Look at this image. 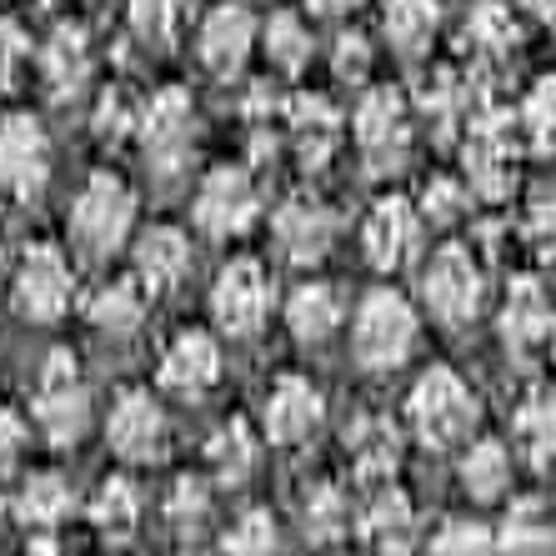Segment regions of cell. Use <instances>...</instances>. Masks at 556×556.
Instances as JSON below:
<instances>
[{
	"mask_svg": "<svg viewBox=\"0 0 556 556\" xmlns=\"http://www.w3.org/2000/svg\"><path fill=\"white\" fill-rule=\"evenodd\" d=\"M30 416H36V431L51 446H76L91 427V387L80 376L76 356L71 351H51L46 366L36 376V396H30Z\"/></svg>",
	"mask_w": 556,
	"mask_h": 556,
	"instance_id": "6da1fadb",
	"label": "cell"
},
{
	"mask_svg": "<svg viewBox=\"0 0 556 556\" xmlns=\"http://www.w3.org/2000/svg\"><path fill=\"white\" fill-rule=\"evenodd\" d=\"M416 311L402 291H371V296L356 306V321H351V351L366 371H396L416 351Z\"/></svg>",
	"mask_w": 556,
	"mask_h": 556,
	"instance_id": "7a4b0ae2",
	"label": "cell"
},
{
	"mask_svg": "<svg viewBox=\"0 0 556 556\" xmlns=\"http://www.w3.org/2000/svg\"><path fill=\"white\" fill-rule=\"evenodd\" d=\"M130 226H136V195L121 176L101 170L80 186L76 206H71V241L86 261H105L111 251L126 247Z\"/></svg>",
	"mask_w": 556,
	"mask_h": 556,
	"instance_id": "3957f363",
	"label": "cell"
},
{
	"mask_svg": "<svg viewBox=\"0 0 556 556\" xmlns=\"http://www.w3.org/2000/svg\"><path fill=\"white\" fill-rule=\"evenodd\" d=\"M406 416L431 452H446V446H462L466 431L477 427V396L452 366H431L406 396Z\"/></svg>",
	"mask_w": 556,
	"mask_h": 556,
	"instance_id": "277c9868",
	"label": "cell"
},
{
	"mask_svg": "<svg viewBox=\"0 0 556 556\" xmlns=\"http://www.w3.org/2000/svg\"><path fill=\"white\" fill-rule=\"evenodd\" d=\"M351 136H356L362 166L371 176H396L412 161V111H406V101L391 86H376V91L362 96Z\"/></svg>",
	"mask_w": 556,
	"mask_h": 556,
	"instance_id": "5b68a950",
	"label": "cell"
},
{
	"mask_svg": "<svg viewBox=\"0 0 556 556\" xmlns=\"http://www.w3.org/2000/svg\"><path fill=\"white\" fill-rule=\"evenodd\" d=\"M136 136H141V155L155 176H181L186 161L195 151V105L181 86H166L136 121Z\"/></svg>",
	"mask_w": 556,
	"mask_h": 556,
	"instance_id": "8992f818",
	"label": "cell"
},
{
	"mask_svg": "<svg viewBox=\"0 0 556 556\" xmlns=\"http://www.w3.org/2000/svg\"><path fill=\"white\" fill-rule=\"evenodd\" d=\"M421 296H427L431 316L446 326H466L481 311L486 296V276H481V261L466 247H441L421 271Z\"/></svg>",
	"mask_w": 556,
	"mask_h": 556,
	"instance_id": "52a82bcc",
	"label": "cell"
},
{
	"mask_svg": "<svg viewBox=\"0 0 556 556\" xmlns=\"http://www.w3.org/2000/svg\"><path fill=\"white\" fill-rule=\"evenodd\" d=\"M71 296H76V281H71L65 256L51 241H36V247L21 256V266H15V281H11L15 311L36 326H51L71 311Z\"/></svg>",
	"mask_w": 556,
	"mask_h": 556,
	"instance_id": "ba28073f",
	"label": "cell"
},
{
	"mask_svg": "<svg viewBox=\"0 0 556 556\" xmlns=\"http://www.w3.org/2000/svg\"><path fill=\"white\" fill-rule=\"evenodd\" d=\"M51 186V136L36 116L0 121V191L15 201H36Z\"/></svg>",
	"mask_w": 556,
	"mask_h": 556,
	"instance_id": "9c48e42d",
	"label": "cell"
},
{
	"mask_svg": "<svg viewBox=\"0 0 556 556\" xmlns=\"http://www.w3.org/2000/svg\"><path fill=\"white\" fill-rule=\"evenodd\" d=\"M211 316L226 337H256L271 316V276L261 271V261H231L211 286Z\"/></svg>",
	"mask_w": 556,
	"mask_h": 556,
	"instance_id": "30bf717a",
	"label": "cell"
},
{
	"mask_svg": "<svg viewBox=\"0 0 556 556\" xmlns=\"http://www.w3.org/2000/svg\"><path fill=\"white\" fill-rule=\"evenodd\" d=\"M256 206H261V195L241 166H216L206 181L195 186V201H191L195 226L206 236H216V241H231V236L247 231L251 220H256Z\"/></svg>",
	"mask_w": 556,
	"mask_h": 556,
	"instance_id": "8fae6325",
	"label": "cell"
},
{
	"mask_svg": "<svg viewBox=\"0 0 556 556\" xmlns=\"http://www.w3.org/2000/svg\"><path fill=\"white\" fill-rule=\"evenodd\" d=\"M362 247L376 271H402V266H412L416 251H421V211H416L412 201H402V195H381V201L366 211Z\"/></svg>",
	"mask_w": 556,
	"mask_h": 556,
	"instance_id": "7c38bea8",
	"label": "cell"
},
{
	"mask_svg": "<svg viewBox=\"0 0 556 556\" xmlns=\"http://www.w3.org/2000/svg\"><path fill=\"white\" fill-rule=\"evenodd\" d=\"M261 421H266V437H271L276 446H301V441H311L326 421L321 387H311L306 376H281V381L266 391Z\"/></svg>",
	"mask_w": 556,
	"mask_h": 556,
	"instance_id": "4fadbf2b",
	"label": "cell"
},
{
	"mask_svg": "<svg viewBox=\"0 0 556 556\" xmlns=\"http://www.w3.org/2000/svg\"><path fill=\"white\" fill-rule=\"evenodd\" d=\"M195 51L216 80H231L247 71L251 51H256V21L247 15V5H216V11L201 21V36H195Z\"/></svg>",
	"mask_w": 556,
	"mask_h": 556,
	"instance_id": "5bb4252c",
	"label": "cell"
},
{
	"mask_svg": "<svg viewBox=\"0 0 556 556\" xmlns=\"http://www.w3.org/2000/svg\"><path fill=\"white\" fill-rule=\"evenodd\" d=\"M105 441L121 462H155L161 446H166V416L151 402V391H121L116 406H111V421H105Z\"/></svg>",
	"mask_w": 556,
	"mask_h": 556,
	"instance_id": "9a60e30c",
	"label": "cell"
},
{
	"mask_svg": "<svg viewBox=\"0 0 556 556\" xmlns=\"http://www.w3.org/2000/svg\"><path fill=\"white\" fill-rule=\"evenodd\" d=\"M502 337H506V346L521 351V356H531V351H542L556 341V306L536 276H517V281L506 286Z\"/></svg>",
	"mask_w": 556,
	"mask_h": 556,
	"instance_id": "2e32d148",
	"label": "cell"
},
{
	"mask_svg": "<svg viewBox=\"0 0 556 556\" xmlns=\"http://www.w3.org/2000/svg\"><path fill=\"white\" fill-rule=\"evenodd\" d=\"M271 236L276 247H281L286 261H296V266H311V261H321L337 241V220L321 201H311V195H291L271 220Z\"/></svg>",
	"mask_w": 556,
	"mask_h": 556,
	"instance_id": "e0dca14e",
	"label": "cell"
},
{
	"mask_svg": "<svg viewBox=\"0 0 556 556\" xmlns=\"http://www.w3.org/2000/svg\"><path fill=\"white\" fill-rule=\"evenodd\" d=\"M356 531H362V542L371 546L376 556H412V546H416V506H412V496L381 481V492L362 506Z\"/></svg>",
	"mask_w": 556,
	"mask_h": 556,
	"instance_id": "ac0fdd59",
	"label": "cell"
},
{
	"mask_svg": "<svg viewBox=\"0 0 556 556\" xmlns=\"http://www.w3.org/2000/svg\"><path fill=\"white\" fill-rule=\"evenodd\" d=\"M346 456H351V466H356V477L381 486V481H391L396 466H402V427L381 412L356 416L346 427Z\"/></svg>",
	"mask_w": 556,
	"mask_h": 556,
	"instance_id": "d6986e66",
	"label": "cell"
},
{
	"mask_svg": "<svg viewBox=\"0 0 556 556\" xmlns=\"http://www.w3.org/2000/svg\"><path fill=\"white\" fill-rule=\"evenodd\" d=\"M220 381V346L206 331H181L161 356V387L176 396H206Z\"/></svg>",
	"mask_w": 556,
	"mask_h": 556,
	"instance_id": "ffe728a7",
	"label": "cell"
},
{
	"mask_svg": "<svg viewBox=\"0 0 556 556\" xmlns=\"http://www.w3.org/2000/svg\"><path fill=\"white\" fill-rule=\"evenodd\" d=\"M511 126L502 116H477L466 130V170L486 195H502L511 186Z\"/></svg>",
	"mask_w": 556,
	"mask_h": 556,
	"instance_id": "44dd1931",
	"label": "cell"
},
{
	"mask_svg": "<svg viewBox=\"0 0 556 556\" xmlns=\"http://www.w3.org/2000/svg\"><path fill=\"white\" fill-rule=\"evenodd\" d=\"M191 271V241H186L176 226H155L136 241V281L151 291V296H166L186 281Z\"/></svg>",
	"mask_w": 556,
	"mask_h": 556,
	"instance_id": "7402d4cb",
	"label": "cell"
},
{
	"mask_svg": "<svg viewBox=\"0 0 556 556\" xmlns=\"http://www.w3.org/2000/svg\"><path fill=\"white\" fill-rule=\"evenodd\" d=\"M40 80L55 101H71V96L91 80V40L80 26H55L40 46Z\"/></svg>",
	"mask_w": 556,
	"mask_h": 556,
	"instance_id": "603a6c76",
	"label": "cell"
},
{
	"mask_svg": "<svg viewBox=\"0 0 556 556\" xmlns=\"http://www.w3.org/2000/svg\"><path fill=\"white\" fill-rule=\"evenodd\" d=\"M286 326L291 337L306 341V346H321V341L337 337L341 326V291L331 281H301L286 301Z\"/></svg>",
	"mask_w": 556,
	"mask_h": 556,
	"instance_id": "cb8c5ba5",
	"label": "cell"
},
{
	"mask_svg": "<svg viewBox=\"0 0 556 556\" xmlns=\"http://www.w3.org/2000/svg\"><path fill=\"white\" fill-rule=\"evenodd\" d=\"M286 126H291V141H296V151H301V161H306V166H321L326 155L341 146V116L321 101V96H311V101L291 105Z\"/></svg>",
	"mask_w": 556,
	"mask_h": 556,
	"instance_id": "d4e9b609",
	"label": "cell"
},
{
	"mask_svg": "<svg viewBox=\"0 0 556 556\" xmlns=\"http://www.w3.org/2000/svg\"><path fill=\"white\" fill-rule=\"evenodd\" d=\"M502 556H556V521L542 502H517L496 531Z\"/></svg>",
	"mask_w": 556,
	"mask_h": 556,
	"instance_id": "484cf974",
	"label": "cell"
},
{
	"mask_svg": "<svg viewBox=\"0 0 556 556\" xmlns=\"http://www.w3.org/2000/svg\"><path fill=\"white\" fill-rule=\"evenodd\" d=\"M511 437H517L521 456L531 466H552L556 462V396L552 391H531L527 402L511 416Z\"/></svg>",
	"mask_w": 556,
	"mask_h": 556,
	"instance_id": "4316f807",
	"label": "cell"
},
{
	"mask_svg": "<svg viewBox=\"0 0 556 556\" xmlns=\"http://www.w3.org/2000/svg\"><path fill=\"white\" fill-rule=\"evenodd\" d=\"M91 326L101 337H130L146 316V286L141 281H105L86 306Z\"/></svg>",
	"mask_w": 556,
	"mask_h": 556,
	"instance_id": "83f0119b",
	"label": "cell"
},
{
	"mask_svg": "<svg viewBox=\"0 0 556 556\" xmlns=\"http://www.w3.org/2000/svg\"><path fill=\"white\" fill-rule=\"evenodd\" d=\"M256 456H261V446H256V437H251L247 421H226V427H216L211 441H206L211 477L226 481V486H241V481L256 471Z\"/></svg>",
	"mask_w": 556,
	"mask_h": 556,
	"instance_id": "f1b7e54d",
	"label": "cell"
},
{
	"mask_svg": "<svg viewBox=\"0 0 556 556\" xmlns=\"http://www.w3.org/2000/svg\"><path fill=\"white\" fill-rule=\"evenodd\" d=\"M462 486L471 502H502L511 486V452L502 441H477L462 456Z\"/></svg>",
	"mask_w": 556,
	"mask_h": 556,
	"instance_id": "f546056e",
	"label": "cell"
},
{
	"mask_svg": "<svg viewBox=\"0 0 556 556\" xmlns=\"http://www.w3.org/2000/svg\"><path fill=\"white\" fill-rule=\"evenodd\" d=\"M71 506H76L71 486H65L61 477H51V471H40V477H30L26 486H21V496H15V517L26 521L30 531H55L71 517Z\"/></svg>",
	"mask_w": 556,
	"mask_h": 556,
	"instance_id": "4dcf8cb0",
	"label": "cell"
},
{
	"mask_svg": "<svg viewBox=\"0 0 556 556\" xmlns=\"http://www.w3.org/2000/svg\"><path fill=\"white\" fill-rule=\"evenodd\" d=\"M136 521H141V492L126 477H105L91 496V527L111 542H126Z\"/></svg>",
	"mask_w": 556,
	"mask_h": 556,
	"instance_id": "1f68e13d",
	"label": "cell"
},
{
	"mask_svg": "<svg viewBox=\"0 0 556 556\" xmlns=\"http://www.w3.org/2000/svg\"><path fill=\"white\" fill-rule=\"evenodd\" d=\"M387 40L396 46L402 55H421L437 36V21H441V5L437 0H387Z\"/></svg>",
	"mask_w": 556,
	"mask_h": 556,
	"instance_id": "d6a6232c",
	"label": "cell"
},
{
	"mask_svg": "<svg viewBox=\"0 0 556 556\" xmlns=\"http://www.w3.org/2000/svg\"><path fill=\"white\" fill-rule=\"evenodd\" d=\"M517 15L506 11L502 0H481L471 21H466V40L477 46L481 61H506V55L517 51Z\"/></svg>",
	"mask_w": 556,
	"mask_h": 556,
	"instance_id": "836d02e7",
	"label": "cell"
},
{
	"mask_svg": "<svg viewBox=\"0 0 556 556\" xmlns=\"http://www.w3.org/2000/svg\"><path fill=\"white\" fill-rule=\"evenodd\" d=\"M301 521H306V536L316 546H331L341 542L351 531V502L341 496V486H331V481H321V486H311L306 506H301Z\"/></svg>",
	"mask_w": 556,
	"mask_h": 556,
	"instance_id": "e575fe53",
	"label": "cell"
},
{
	"mask_svg": "<svg viewBox=\"0 0 556 556\" xmlns=\"http://www.w3.org/2000/svg\"><path fill=\"white\" fill-rule=\"evenodd\" d=\"M261 40H266V61L276 65V71H286V76H296V71H306L311 61V30L301 15L281 11L266 21V30H261Z\"/></svg>",
	"mask_w": 556,
	"mask_h": 556,
	"instance_id": "d590c367",
	"label": "cell"
},
{
	"mask_svg": "<svg viewBox=\"0 0 556 556\" xmlns=\"http://www.w3.org/2000/svg\"><path fill=\"white\" fill-rule=\"evenodd\" d=\"M521 136L531 141V151L556 155V80H536L521 101Z\"/></svg>",
	"mask_w": 556,
	"mask_h": 556,
	"instance_id": "8d00e7d4",
	"label": "cell"
},
{
	"mask_svg": "<svg viewBox=\"0 0 556 556\" xmlns=\"http://www.w3.org/2000/svg\"><path fill=\"white\" fill-rule=\"evenodd\" d=\"M220 552H226V556H276V552H281V542H276L271 511H261V506L241 511V517L231 521V531H226Z\"/></svg>",
	"mask_w": 556,
	"mask_h": 556,
	"instance_id": "74e56055",
	"label": "cell"
},
{
	"mask_svg": "<svg viewBox=\"0 0 556 556\" xmlns=\"http://www.w3.org/2000/svg\"><path fill=\"white\" fill-rule=\"evenodd\" d=\"M166 521L181 536H195V531L211 521V492H206V481L201 477H181L176 486H170L166 496Z\"/></svg>",
	"mask_w": 556,
	"mask_h": 556,
	"instance_id": "f35d334b",
	"label": "cell"
},
{
	"mask_svg": "<svg viewBox=\"0 0 556 556\" xmlns=\"http://www.w3.org/2000/svg\"><path fill=\"white\" fill-rule=\"evenodd\" d=\"M186 21V0H130V30L151 46H166Z\"/></svg>",
	"mask_w": 556,
	"mask_h": 556,
	"instance_id": "ab89813d",
	"label": "cell"
},
{
	"mask_svg": "<svg viewBox=\"0 0 556 556\" xmlns=\"http://www.w3.org/2000/svg\"><path fill=\"white\" fill-rule=\"evenodd\" d=\"M427 556H502V552H496V536L481 521H446L431 536Z\"/></svg>",
	"mask_w": 556,
	"mask_h": 556,
	"instance_id": "60d3db41",
	"label": "cell"
},
{
	"mask_svg": "<svg viewBox=\"0 0 556 556\" xmlns=\"http://www.w3.org/2000/svg\"><path fill=\"white\" fill-rule=\"evenodd\" d=\"M26 61H30V40H26V30L15 26L11 15H0V91H11L15 80H21Z\"/></svg>",
	"mask_w": 556,
	"mask_h": 556,
	"instance_id": "b9f144b4",
	"label": "cell"
},
{
	"mask_svg": "<svg viewBox=\"0 0 556 556\" xmlns=\"http://www.w3.org/2000/svg\"><path fill=\"white\" fill-rule=\"evenodd\" d=\"M431 91L421 96V105H427V116H431V126H441V130H452L456 126V111L466 105V96H462V86H456L452 76H437V80H427Z\"/></svg>",
	"mask_w": 556,
	"mask_h": 556,
	"instance_id": "7bdbcfd3",
	"label": "cell"
},
{
	"mask_svg": "<svg viewBox=\"0 0 556 556\" xmlns=\"http://www.w3.org/2000/svg\"><path fill=\"white\" fill-rule=\"evenodd\" d=\"M331 71H337V80L362 86L366 71H371V51H366V40L362 36H341L337 40V55H331Z\"/></svg>",
	"mask_w": 556,
	"mask_h": 556,
	"instance_id": "ee69618b",
	"label": "cell"
},
{
	"mask_svg": "<svg viewBox=\"0 0 556 556\" xmlns=\"http://www.w3.org/2000/svg\"><path fill=\"white\" fill-rule=\"evenodd\" d=\"M30 446V427L21 412H0V471H15Z\"/></svg>",
	"mask_w": 556,
	"mask_h": 556,
	"instance_id": "f6af8a7d",
	"label": "cell"
},
{
	"mask_svg": "<svg viewBox=\"0 0 556 556\" xmlns=\"http://www.w3.org/2000/svg\"><path fill=\"white\" fill-rule=\"evenodd\" d=\"M421 201H427L421 211H427L431 220H456V216H462V201H466V195H462V186H452V181H431Z\"/></svg>",
	"mask_w": 556,
	"mask_h": 556,
	"instance_id": "bcb514c9",
	"label": "cell"
},
{
	"mask_svg": "<svg viewBox=\"0 0 556 556\" xmlns=\"http://www.w3.org/2000/svg\"><path fill=\"white\" fill-rule=\"evenodd\" d=\"M136 121L141 116H130V105H126V96H105L101 101V111H96V130H101V136H121V130H130L136 126Z\"/></svg>",
	"mask_w": 556,
	"mask_h": 556,
	"instance_id": "7dc6e473",
	"label": "cell"
},
{
	"mask_svg": "<svg viewBox=\"0 0 556 556\" xmlns=\"http://www.w3.org/2000/svg\"><path fill=\"white\" fill-rule=\"evenodd\" d=\"M527 236L536 241V247H556V195H542V201L531 206Z\"/></svg>",
	"mask_w": 556,
	"mask_h": 556,
	"instance_id": "c3c4849f",
	"label": "cell"
},
{
	"mask_svg": "<svg viewBox=\"0 0 556 556\" xmlns=\"http://www.w3.org/2000/svg\"><path fill=\"white\" fill-rule=\"evenodd\" d=\"M306 5H311L316 15H346V11H356L362 0H306Z\"/></svg>",
	"mask_w": 556,
	"mask_h": 556,
	"instance_id": "681fc988",
	"label": "cell"
},
{
	"mask_svg": "<svg viewBox=\"0 0 556 556\" xmlns=\"http://www.w3.org/2000/svg\"><path fill=\"white\" fill-rule=\"evenodd\" d=\"M531 11L542 15L546 26H556V0H531Z\"/></svg>",
	"mask_w": 556,
	"mask_h": 556,
	"instance_id": "f907efd6",
	"label": "cell"
},
{
	"mask_svg": "<svg viewBox=\"0 0 556 556\" xmlns=\"http://www.w3.org/2000/svg\"><path fill=\"white\" fill-rule=\"evenodd\" d=\"M5 266H11V256H5V236H0V281H5Z\"/></svg>",
	"mask_w": 556,
	"mask_h": 556,
	"instance_id": "816d5d0a",
	"label": "cell"
},
{
	"mask_svg": "<svg viewBox=\"0 0 556 556\" xmlns=\"http://www.w3.org/2000/svg\"><path fill=\"white\" fill-rule=\"evenodd\" d=\"M0 511H5V502H0Z\"/></svg>",
	"mask_w": 556,
	"mask_h": 556,
	"instance_id": "f5cc1de1",
	"label": "cell"
}]
</instances>
